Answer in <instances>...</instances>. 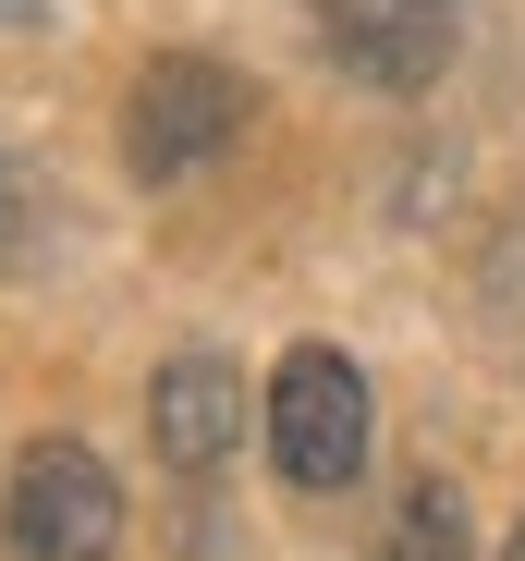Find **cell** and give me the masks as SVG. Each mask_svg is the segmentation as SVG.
I'll list each match as a JSON object with an SVG mask.
<instances>
[{"mask_svg": "<svg viewBox=\"0 0 525 561\" xmlns=\"http://www.w3.org/2000/svg\"><path fill=\"white\" fill-rule=\"evenodd\" d=\"M244 73L232 61H208V49H159L147 73H135V99H123V159H135V183H184V171H208L232 135H244Z\"/></svg>", "mask_w": 525, "mask_h": 561, "instance_id": "cell-1", "label": "cell"}, {"mask_svg": "<svg viewBox=\"0 0 525 561\" xmlns=\"http://www.w3.org/2000/svg\"><path fill=\"white\" fill-rule=\"evenodd\" d=\"M270 463L294 489H355L367 477V379H355V354L294 342L270 366Z\"/></svg>", "mask_w": 525, "mask_h": 561, "instance_id": "cell-2", "label": "cell"}, {"mask_svg": "<svg viewBox=\"0 0 525 561\" xmlns=\"http://www.w3.org/2000/svg\"><path fill=\"white\" fill-rule=\"evenodd\" d=\"M13 549L25 561H111L123 549V477L85 439H37L25 463H13Z\"/></svg>", "mask_w": 525, "mask_h": 561, "instance_id": "cell-3", "label": "cell"}, {"mask_svg": "<svg viewBox=\"0 0 525 561\" xmlns=\"http://www.w3.org/2000/svg\"><path fill=\"white\" fill-rule=\"evenodd\" d=\"M318 37H330L342 73H367L379 99H415V85L453 61L441 0H318Z\"/></svg>", "mask_w": 525, "mask_h": 561, "instance_id": "cell-4", "label": "cell"}, {"mask_svg": "<svg viewBox=\"0 0 525 561\" xmlns=\"http://www.w3.org/2000/svg\"><path fill=\"white\" fill-rule=\"evenodd\" d=\"M147 439H159L171 477H220L232 439H244V379H232L220 354H171L159 379H147Z\"/></svg>", "mask_w": 525, "mask_h": 561, "instance_id": "cell-5", "label": "cell"}, {"mask_svg": "<svg viewBox=\"0 0 525 561\" xmlns=\"http://www.w3.org/2000/svg\"><path fill=\"white\" fill-rule=\"evenodd\" d=\"M37 256H49V183H37V159L0 147V280H25Z\"/></svg>", "mask_w": 525, "mask_h": 561, "instance_id": "cell-6", "label": "cell"}, {"mask_svg": "<svg viewBox=\"0 0 525 561\" xmlns=\"http://www.w3.org/2000/svg\"><path fill=\"white\" fill-rule=\"evenodd\" d=\"M379 561H465V501H453L441 477H415L403 513H391V549H379Z\"/></svg>", "mask_w": 525, "mask_h": 561, "instance_id": "cell-7", "label": "cell"}, {"mask_svg": "<svg viewBox=\"0 0 525 561\" xmlns=\"http://www.w3.org/2000/svg\"><path fill=\"white\" fill-rule=\"evenodd\" d=\"M37 13H49V0H0V25H37Z\"/></svg>", "mask_w": 525, "mask_h": 561, "instance_id": "cell-8", "label": "cell"}, {"mask_svg": "<svg viewBox=\"0 0 525 561\" xmlns=\"http://www.w3.org/2000/svg\"><path fill=\"white\" fill-rule=\"evenodd\" d=\"M513 561H525V525H513Z\"/></svg>", "mask_w": 525, "mask_h": 561, "instance_id": "cell-9", "label": "cell"}, {"mask_svg": "<svg viewBox=\"0 0 525 561\" xmlns=\"http://www.w3.org/2000/svg\"><path fill=\"white\" fill-rule=\"evenodd\" d=\"M441 13H453V0H441Z\"/></svg>", "mask_w": 525, "mask_h": 561, "instance_id": "cell-10", "label": "cell"}]
</instances>
